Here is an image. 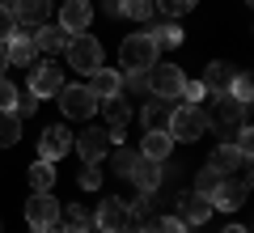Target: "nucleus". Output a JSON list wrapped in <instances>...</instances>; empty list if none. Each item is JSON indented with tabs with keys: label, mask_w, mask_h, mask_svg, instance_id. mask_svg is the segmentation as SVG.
I'll return each instance as SVG.
<instances>
[{
	"label": "nucleus",
	"mask_w": 254,
	"mask_h": 233,
	"mask_svg": "<svg viewBox=\"0 0 254 233\" xmlns=\"http://www.w3.org/2000/svg\"><path fill=\"white\" fill-rule=\"evenodd\" d=\"M81 187L85 191H98L102 187V170H98V165H85V170H81Z\"/></svg>",
	"instance_id": "obj_36"
},
{
	"label": "nucleus",
	"mask_w": 254,
	"mask_h": 233,
	"mask_svg": "<svg viewBox=\"0 0 254 233\" xmlns=\"http://www.w3.org/2000/svg\"><path fill=\"white\" fill-rule=\"evenodd\" d=\"M72 149L81 153V161H85V165H98L102 157H106V153L115 149V144H110V136L102 132V127H93V132H81V136H76V140H72Z\"/></svg>",
	"instance_id": "obj_11"
},
{
	"label": "nucleus",
	"mask_w": 254,
	"mask_h": 233,
	"mask_svg": "<svg viewBox=\"0 0 254 233\" xmlns=\"http://www.w3.org/2000/svg\"><path fill=\"white\" fill-rule=\"evenodd\" d=\"M246 195H250V178H216V187L208 191L212 208H225V212L242 208V204H246Z\"/></svg>",
	"instance_id": "obj_9"
},
{
	"label": "nucleus",
	"mask_w": 254,
	"mask_h": 233,
	"mask_svg": "<svg viewBox=\"0 0 254 233\" xmlns=\"http://www.w3.org/2000/svg\"><path fill=\"white\" fill-rule=\"evenodd\" d=\"M182 81H187V77H182L178 64H161V68L153 64V68L144 72V85L157 93V98H165V102H174V98L182 93Z\"/></svg>",
	"instance_id": "obj_7"
},
{
	"label": "nucleus",
	"mask_w": 254,
	"mask_h": 233,
	"mask_svg": "<svg viewBox=\"0 0 254 233\" xmlns=\"http://www.w3.org/2000/svg\"><path fill=\"white\" fill-rule=\"evenodd\" d=\"M21 136V119L13 110H0V149H13Z\"/></svg>",
	"instance_id": "obj_28"
},
{
	"label": "nucleus",
	"mask_w": 254,
	"mask_h": 233,
	"mask_svg": "<svg viewBox=\"0 0 254 233\" xmlns=\"http://www.w3.org/2000/svg\"><path fill=\"white\" fill-rule=\"evenodd\" d=\"M220 233H246V229H242V225H229V229H220Z\"/></svg>",
	"instance_id": "obj_41"
},
{
	"label": "nucleus",
	"mask_w": 254,
	"mask_h": 233,
	"mask_svg": "<svg viewBox=\"0 0 254 233\" xmlns=\"http://www.w3.org/2000/svg\"><path fill=\"white\" fill-rule=\"evenodd\" d=\"M9 13H13V21H17V30H26V26H43L47 13H51V0H13Z\"/></svg>",
	"instance_id": "obj_16"
},
{
	"label": "nucleus",
	"mask_w": 254,
	"mask_h": 233,
	"mask_svg": "<svg viewBox=\"0 0 254 233\" xmlns=\"http://www.w3.org/2000/svg\"><path fill=\"white\" fill-rule=\"evenodd\" d=\"M174 144H178V140H174L165 127H157V132L144 136V149H140V157H153V161L165 165V161H170V153H174Z\"/></svg>",
	"instance_id": "obj_20"
},
{
	"label": "nucleus",
	"mask_w": 254,
	"mask_h": 233,
	"mask_svg": "<svg viewBox=\"0 0 254 233\" xmlns=\"http://www.w3.org/2000/svg\"><path fill=\"white\" fill-rule=\"evenodd\" d=\"M170 115H174V102H165V98L148 102V106H144V127H148V132H157V127L170 123Z\"/></svg>",
	"instance_id": "obj_25"
},
{
	"label": "nucleus",
	"mask_w": 254,
	"mask_h": 233,
	"mask_svg": "<svg viewBox=\"0 0 254 233\" xmlns=\"http://www.w3.org/2000/svg\"><path fill=\"white\" fill-rule=\"evenodd\" d=\"M153 9H161L165 17H182V13L195 9V0H153Z\"/></svg>",
	"instance_id": "obj_30"
},
{
	"label": "nucleus",
	"mask_w": 254,
	"mask_h": 233,
	"mask_svg": "<svg viewBox=\"0 0 254 233\" xmlns=\"http://www.w3.org/2000/svg\"><path fill=\"white\" fill-rule=\"evenodd\" d=\"M144 233H187V225H182L178 216H153V221L144 225Z\"/></svg>",
	"instance_id": "obj_29"
},
{
	"label": "nucleus",
	"mask_w": 254,
	"mask_h": 233,
	"mask_svg": "<svg viewBox=\"0 0 254 233\" xmlns=\"http://www.w3.org/2000/svg\"><path fill=\"white\" fill-rule=\"evenodd\" d=\"M212 212H216V208H212V199L203 195V191H187V195L178 199V221L182 225H203Z\"/></svg>",
	"instance_id": "obj_12"
},
{
	"label": "nucleus",
	"mask_w": 254,
	"mask_h": 233,
	"mask_svg": "<svg viewBox=\"0 0 254 233\" xmlns=\"http://www.w3.org/2000/svg\"><path fill=\"white\" fill-rule=\"evenodd\" d=\"M93 225L98 229H110V233H119V229H127L131 225V212H127V204L123 199H102V208H98V216H93Z\"/></svg>",
	"instance_id": "obj_14"
},
{
	"label": "nucleus",
	"mask_w": 254,
	"mask_h": 233,
	"mask_svg": "<svg viewBox=\"0 0 254 233\" xmlns=\"http://www.w3.org/2000/svg\"><path fill=\"white\" fill-rule=\"evenodd\" d=\"M34 43H30V34H13L9 43H4V60H9V68H30L34 64Z\"/></svg>",
	"instance_id": "obj_21"
},
{
	"label": "nucleus",
	"mask_w": 254,
	"mask_h": 233,
	"mask_svg": "<svg viewBox=\"0 0 254 233\" xmlns=\"http://www.w3.org/2000/svg\"><path fill=\"white\" fill-rule=\"evenodd\" d=\"M106 13H115V17H119V13H123V0H106Z\"/></svg>",
	"instance_id": "obj_39"
},
{
	"label": "nucleus",
	"mask_w": 254,
	"mask_h": 233,
	"mask_svg": "<svg viewBox=\"0 0 254 233\" xmlns=\"http://www.w3.org/2000/svg\"><path fill=\"white\" fill-rule=\"evenodd\" d=\"M93 81H89V93L93 98H115V93H123V72H115V68H98V72H89Z\"/></svg>",
	"instance_id": "obj_19"
},
{
	"label": "nucleus",
	"mask_w": 254,
	"mask_h": 233,
	"mask_svg": "<svg viewBox=\"0 0 254 233\" xmlns=\"http://www.w3.org/2000/svg\"><path fill=\"white\" fill-rule=\"evenodd\" d=\"M0 4H13V0H0Z\"/></svg>",
	"instance_id": "obj_45"
},
{
	"label": "nucleus",
	"mask_w": 254,
	"mask_h": 233,
	"mask_svg": "<svg viewBox=\"0 0 254 233\" xmlns=\"http://www.w3.org/2000/svg\"><path fill=\"white\" fill-rule=\"evenodd\" d=\"M55 98L68 119H93V110H98V98L89 93V85H60Z\"/></svg>",
	"instance_id": "obj_8"
},
{
	"label": "nucleus",
	"mask_w": 254,
	"mask_h": 233,
	"mask_svg": "<svg viewBox=\"0 0 254 233\" xmlns=\"http://www.w3.org/2000/svg\"><path fill=\"white\" fill-rule=\"evenodd\" d=\"M246 123V102H237L233 93H212V115H208V127H216L220 136L237 132V127Z\"/></svg>",
	"instance_id": "obj_3"
},
{
	"label": "nucleus",
	"mask_w": 254,
	"mask_h": 233,
	"mask_svg": "<svg viewBox=\"0 0 254 233\" xmlns=\"http://www.w3.org/2000/svg\"><path fill=\"white\" fill-rule=\"evenodd\" d=\"M43 233H60V225H55V229H43Z\"/></svg>",
	"instance_id": "obj_43"
},
{
	"label": "nucleus",
	"mask_w": 254,
	"mask_h": 233,
	"mask_svg": "<svg viewBox=\"0 0 254 233\" xmlns=\"http://www.w3.org/2000/svg\"><path fill=\"white\" fill-rule=\"evenodd\" d=\"M165 132H170L174 140L195 144V140H203V136H208V115H203L199 106H174V115H170V123H165Z\"/></svg>",
	"instance_id": "obj_2"
},
{
	"label": "nucleus",
	"mask_w": 254,
	"mask_h": 233,
	"mask_svg": "<svg viewBox=\"0 0 254 233\" xmlns=\"http://www.w3.org/2000/svg\"><path fill=\"white\" fill-rule=\"evenodd\" d=\"M229 93H233L237 102H246V106H250V98H254V81L237 72V77H233V85H229Z\"/></svg>",
	"instance_id": "obj_32"
},
{
	"label": "nucleus",
	"mask_w": 254,
	"mask_h": 233,
	"mask_svg": "<svg viewBox=\"0 0 254 233\" xmlns=\"http://www.w3.org/2000/svg\"><path fill=\"white\" fill-rule=\"evenodd\" d=\"M178 98H187V106H199L203 98H208V89H203V81H182V93Z\"/></svg>",
	"instance_id": "obj_33"
},
{
	"label": "nucleus",
	"mask_w": 254,
	"mask_h": 233,
	"mask_svg": "<svg viewBox=\"0 0 254 233\" xmlns=\"http://www.w3.org/2000/svg\"><path fill=\"white\" fill-rule=\"evenodd\" d=\"M119 233H144V229H136V225H127V229H119Z\"/></svg>",
	"instance_id": "obj_42"
},
{
	"label": "nucleus",
	"mask_w": 254,
	"mask_h": 233,
	"mask_svg": "<svg viewBox=\"0 0 254 233\" xmlns=\"http://www.w3.org/2000/svg\"><path fill=\"white\" fill-rule=\"evenodd\" d=\"M64 55H68V68L85 72V77L102 68V43L93 34H72V38H68V47H64Z\"/></svg>",
	"instance_id": "obj_4"
},
{
	"label": "nucleus",
	"mask_w": 254,
	"mask_h": 233,
	"mask_svg": "<svg viewBox=\"0 0 254 233\" xmlns=\"http://www.w3.org/2000/svg\"><path fill=\"white\" fill-rule=\"evenodd\" d=\"M208 170L220 178H250V153L237 149V144H220L208 157Z\"/></svg>",
	"instance_id": "obj_5"
},
{
	"label": "nucleus",
	"mask_w": 254,
	"mask_h": 233,
	"mask_svg": "<svg viewBox=\"0 0 254 233\" xmlns=\"http://www.w3.org/2000/svg\"><path fill=\"white\" fill-rule=\"evenodd\" d=\"M98 106H102V115L110 119V127H127V123H131V106L123 102V93H115V98H102Z\"/></svg>",
	"instance_id": "obj_24"
},
{
	"label": "nucleus",
	"mask_w": 254,
	"mask_h": 233,
	"mask_svg": "<svg viewBox=\"0 0 254 233\" xmlns=\"http://www.w3.org/2000/svg\"><path fill=\"white\" fill-rule=\"evenodd\" d=\"M68 30L64 26H38V34H30V43H34V51H47V55H60L64 47H68Z\"/></svg>",
	"instance_id": "obj_18"
},
{
	"label": "nucleus",
	"mask_w": 254,
	"mask_h": 233,
	"mask_svg": "<svg viewBox=\"0 0 254 233\" xmlns=\"http://www.w3.org/2000/svg\"><path fill=\"white\" fill-rule=\"evenodd\" d=\"M51 182H55V161H43V157H38V161L30 165V187L34 191H51Z\"/></svg>",
	"instance_id": "obj_27"
},
{
	"label": "nucleus",
	"mask_w": 254,
	"mask_h": 233,
	"mask_svg": "<svg viewBox=\"0 0 254 233\" xmlns=\"http://www.w3.org/2000/svg\"><path fill=\"white\" fill-rule=\"evenodd\" d=\"M34 110H38V98H34V93H26V98H17V106H13V115H17V119H30Z\"/></svg>",
	"instance_id": "obj_37"
},
{
	"label": "nucleus",
	"mask_w": 254,
	"mask_h": 233,
	"mask_svg": "<svg viewBox=\"0 0 254 233\" xmlns=\"http://www.w3.org/2000/svg\"><path fill=\"white\" fill-rule=\"evenodd\" d=\"M89 229H93V216L85 212L81 204L64 208V216H60V233H89Z\"/></svg>",
	"instance_id": "obj_23"
},
{
	"label": "nucleus",
	"mask_w": 254,
	"mask_h": 233,
	"mask_svg": "<svg viewBox=\"0 0 254 233\" xmlns=\"http://www.w3.org/2000/svg\"><path fill=\"white\" fill-rule=\"evenodd\" d=\"M93 21V4L89 0H64L60 4V26L68 34H85V26Z\"/></svg>",
	"instance_id": "obj_13"
},
{
	"label": "nucleus",
	"mask_w": 254,
	"mask_h": 233,
	"mask_svg": "<svg viewBox=\"0 0 254 233\" xmlns=\"http://www.w3.org/2000/svg\"><path fill=\"white\" fill-rule=\"evenodd\" d=\"M123 13H127V17H136V21H148V17H153V0H123Z\"/></svg>",
	"instance_id": "obj_31"
},
{
	"label": "nucleus",
	"mask_w": 254,
	"mask_h": 233,
	"mask_svg": "<svg viewBox=\"0 0 254 233\" xmlns=\"http://www.w3.org/2000/svg\"><path fill=\"white\" fill-rule=\"evenodd\" d=\"M233 77H237L233 64L216 60V64H208V72H203V89H208V93H225L229 85H233Z\"/></svg>",
	"instance_id": "obj_22"
},
{
	"label": "nucleus",
	"mask_w": 254,
	"mask_h": 233,
	"mask_svg": "<svg viewBox=\"0 0 254 233\" xmlns=\"http://www.w3.org/2000/svg\"><path fill=\"white\" fill-rule=\"evenodd\" d=\"M4 68H9V60H4V43H0V77H4Z\"/></svg>",
	"instance_id": "obj_40"
},
{
	"label": "nucleus",
	"mask_w": 254,
	"mask_h": 233,
	"mask_svg": "<svg viewBox=\"0 0 254 233\" xmlns=\"http://www.w3.org/2000/svg\"><path fill=\"white\" fill-rule=\"evenodd\" d=\"M13 34H17V21H13L9 4H0V43H9Z\"/></svg>",
	"instance_id": "obj_35"
},
{
	"label": "nucleus",
	"mask_w": 254,
	"mask_h": 233,
	"mask_svg": "<svg viewBox=\"0 0 254 233\" xmlns=\"http://www.w3.org/2000/svg\"><path fill=\"white\" fill-rule=\"evenodd\" d=\"M17 98H21V93H17V85L0 77V110H13V106H17Z\"/></svg>",
	"instance_id": "obj_34"
},
{
	"label": "nucleus",
	"mask_w": 254,
	"mask_h": 233,
	"mask_svg": "<svg viewBox=\"0 0 254 233\" xmlns=\"http://www.w3.org/2000/svg\"><path fill=\"white\" fill-rule=\"evenodd\" d=\"M127 178L136 182L140 191H148V195H153V191L161 187V161H153V157H140V153H136V161H131Z\"/></svg>",
	"instance_id": "obj_17"
},
{
	"label": "nucleus",
	"mask_w": 254,
	"mask_h": 233,
	"mask_svg": "<svg viewBox=\"0 0 254 233\" xmlns=\"http://www.w3.org/2000/svg\"><path fill=\"white\" fill-rule=\"evenodd\" d=\"M60 85H64L60 64H38V68L30 72V93H34V98H55Z\"/></svg>",
	"instance_id": "obj_15"
},
{
	"label": "nucleus",
	"mask_w": 254,
	"mask_h": 233,
	"mask_svg": "<svg viewBox=\"0 0 254 233\" xmlns=\"http://www.w3.org/2000/svg\"><path fill=\"white\" fill-rule=\"evenodd\" d=\"M89 233H110V229H89Z\"/></svg>",
	"instance_id": "obj_44"
},
{
	"label": "nucleus",
	"mask_w": 254,
	"mask_h": 233,
	"mask_svg": "<svg viewBox=\"0 0 254 233\" xmlns=\"http://www.w3.org/2000/svg\"><path fill=\"white\" fill-rule=\"evenodd\" d=\"M157 64V43H153V34H127L123 38V47H119V68L123 72H148Z\"/></svg>",
	"instance_id": "obj_1"
},
{
	"label": "nucleus",
	"mask_w": 254,
	"mask_h": 233,
	"mask_svg": "<svg viewBox=\"0 0 254 233\" xmlns=\"http://www.w3.org/2000/svg\"><path fill=\"white\" fill-rule=\"evenodd\" d=\"M131 161H136V153H131V149H115V170L123 174V178H127V170H131Z\"/></svg>",
	"instance_id": "obj_38"
},
{
	"label": "nucleus",
	"mask_w": 254,
	"mask_h": 233,
	"mask_svg": "<svg viewBox=\"0 0 254 233\" xmlns=\"http://www.w3.org/2000/svg\"><path fill=\"white\" fill-rule=\"evenodd\" d=\"M72 140L76 136L68 132V127H47L43 136H38V157H43V161H64V157H68V153H72Z\"/></svg>",
	"instance_id": "obj_10"
},
{
	"label": "nucleus",
	"mask_w": 254,
	"mask_h": 233,
	"mask_svg": "<svg viewBox=\"0 0 254 233\" xmlns=\"http://www.w3.org/2000/svg\"><path fill=\"white\" fill-rule=\"evenodd\" d=\"M26 225L34 233L55 229V225H60V199H51V191H34V195L26 199Z\"/></svg>",
	"instance_id": "obj_6"
},
{
	"label": "nucleus",
	"mask_w": 254,
	"mask_h": 233,
	"mask_svg": "<svg viewBox=\"0 0 254 233\" xmlns=\"http://www.w3.org/2000/svg\"><path fill=\"white\" fill-rule=\"evenodd\" d=\"M148 34H153L157 51H161V47H182V26H178V21H161V26L148 30Z\"/></svg>",
	"instance_id": "obj_26"
}]
</instances>
